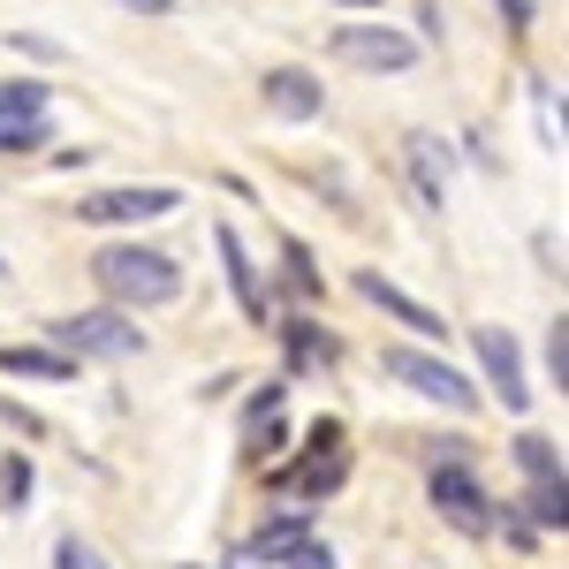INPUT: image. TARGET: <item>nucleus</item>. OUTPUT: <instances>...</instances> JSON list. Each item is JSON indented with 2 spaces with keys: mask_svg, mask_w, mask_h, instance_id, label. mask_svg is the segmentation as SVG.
I'll use <instances>...</instances> for the list:
<instances>
[{
  "mask_svg": "<svg viewBox=\"0 0 569 569\" xmlns=\"http://www.w3.org/2000/svg\"><path fill=\"white\" fill-rule=\"evenodd\" d=\"M0 372H8V380H46V388H69V380H77V357L53 350V342H8V350H0Z\"/></svg>",
  "mask_w": 569,
  "mask_h": 569,
  "instance_id": "nucleus-13",
  "label": "nucleus"
},
{
  "mask_svg": "<svg viewBox=\"0 0 569 569\" xmlns=\"http://www.w3.org/2000/svg\"><path fill=\"white\" fill-rule=\"evenodd\" d=\"M220 266H228L236 311H243V319H273V297H266L259 266H251V251H243V236H236V228H220Z\"/></svg>",
  "mask_w": 569,
  "mask_h": 569,
  "instance_id": "nucleus-11",
  "label": "nucleus"
},
{
  "mask_svg": "<svg viewBox=\"0 0 569 569\" xmlns=\"http://www.w3.org/2000/svg\"><path fill=\"white\" fill-rule=\"evenodd\" d=\"M501 16H509V31H531V16H539V8H531V0H501Z\"/></svg>",
  "mask_w": 569,
  "mask_h": 569,
  "instance_id": "nucleus-28",
  "label": "nucleus"
},
{
  "mask_svg": "<svg viewBox=\"0 0 569 569\" xmlns=\"http://www.w3.org/2000/svg\"><path fill=\"white\" fill-rule=\"evenodd\" d=\"M53 569H107V555L91 547L84 531H61V539H53Z\"/></svg>",
  "mask_w": 569,
  "mask_h": 569,
  "instance_id": "nucleus-21",
  "label": "nucleus"
},
{
  "mask_svg": "<svg viewBox=\"0 0 569 569\" xmlns=\"http://www.w3.org/2000/svg\"><path fill=\"white\" fill-rule=\"evenodd\" d=\"M281 350H289V372H335L342 365V335L319 327V319H289L281 327Z\"/></svg>",
  "mask_w": 569,
  "mask_h": 569,
  "instance_id": "nucleus-12",
  "label": "nucleus"
},
{
  "mask_svg": "<svg viewBox=\"0 0 569 569\" xmlns=\"http://www.w3.org/2000/svg\"><path fill=\"white\" fill-rule=\"evenodd\" d=\"M471 350H479V372H486V388H493V402H501V410H531L517 335H509V327H479V335H471Z\"/></svg>",
  "mask_w": 569,
  "mask_h": 569,
  "instance_id": "nucleus-8",
  "label": "nucleus"
},
{
  "mask_svg": "<svg viewBox=\"0 0 569 569\" xmlns=\"http://www.w3.org/2000/svg\"><path fill=\"white\" fill-rule=\"evenodd\" d=\"M305 539H319V531H311V509H281V517H266V525L251 531L243 562H251V569H259V562H289Z\"/></svg>",
  "mask_w": 569,
  "mask_h": 569,
  "instance_id": "nucleus-14",
  "label": "nucleus"
},
{
  "mask_svg": "<svg viewBox=\"0 0 569 569\" xmlns=\"http://www.w3.org/2000/svg\"><path fill=\"white\" fill-rule=\"evenodd\" d=\"M486 531H501L509 547H539V531L525 525V509H493V525H486Z\"/></svg>",
  "mask_w": 569,
  "mask_h": 569,
  "instance_id": "nucleus-24",
  "label": "nucleus"
},
{
  "mask_svg": "<svg viewBox=\"0 0 569 569\" xmlns=\"http://www.w3.org/2000/svg\"><path fill=\"white\" fill-rule=\"evenodd\" d=\"M402 160H410L418 198H426V206H440V198H448V144H440V137H426V130H410V137H402Z\"/></svg>",
  "mask_w": 569,
  "mask_h": 569,
  "instance_id": "nucleus-16",
  "label": "nucleus"
},
{
  "mask_svg": "<svg viewBox=\"0 0 569 569\" xmlns=\"http://www.w3.org/2000/svg\"><path fill=\"white\" fill-rule=\"evenodd\" d=\"M91 281L107 289L114 311H160L182 297V266L168 251H152V243H107L91 259Z\"/></svg>",
  "mask_w": 569,
  "mask_h": 569,
  "instance_id": "nucleus-1",
  "label": "nucleus"
},
{
  "mask_svg": "<svg viewBox=\"0 0 569 569\" xmlns=\"http://www.w3.org/2000/svg\"><path fill=\"white\" fill-rule=\"evenodd\" d=\"M0 273H8V259H0Z\"/></svg>",
  "mask_w": 569,
  "mask_h": 569,
  "instance_id": "nucleus-30",
  "label": "nucleus"
},
{
  "mask_svg": "<svg viewBox=\"0 0 569 569\" xmlns=\"http://www.w3.org/2000/svg\"><path fill=\"white\" fill-rule=\"evenodd\" d=\"M517 463H525V479L539 486V479H562V448L547 433H517Z\"/></svg>",
  "mask_w": 569,
  "mask_h": 569,
  "instance_id": "nucleus-20",
  "label": "nucleus"
},
{
  "mask_svg": "<svg viewBox=\"0 0 569 569\" xmlns=\"http://www.w3.org/2000/svg\"><path fill=\"white\" fill-rule=\"evenodd\" d=\"M273 448H281V380H266L243 402V463H266Z\"/></svg>",
  "mask_w": 569,
  "mask_h": 569,
  "instance_id": "nucleus-15",
  "label": "nucleus"
},
{
  "mask_svg": "<svg viewBox=\"0 0 569 569\" xmlns=\"http://www.w3.org/2000/svg\"><path fill=\"white\" fill-rule=\"evenodd\" d=\"M53 350H69V357H137L144 335H137L130 311L99 305V311H69V319L53 327Z\"/></svg>",
  "mask_w": 569,
  "mask_h": 569,
  "instance_id": "nucleus-6",
  "label": "nucleus"
},
{
  "mask_svg": "<svg viewBox=\"0 0 569 569\" xmlns=\"http://www.w3.org/2000/svg\"><path fill=\"white\" fill-rule=\"evenodd\" d=\"M426 501H433L440 525L463 531V539H486V525H493V493H486L479 471H463V463H433V471H426Z\"/></svg>",
  "mask_w": 569,
  "mask_h": 569,
  "instance_id": "nucleus-4",
  "label": "nucleus"
},
{
  "mask_svg": "<svg viewBox=\"0 0 569 569\" xmlns=\"http://www.w3.org/2000/svg\"><path fill=\"white\" fill-rule=\"evenodd\" d=\"M8 46L23 53V61H61L69 46H53V39H39V31H8Z\"/></svg>",
  "mask_w": 569,
  "mask_h": 569,
  "instance_id": "nucleus-25",
  "label": "nucleus"
},
{
  "mask_svg": "<svg viewBox=\"0 0 569 569\" xmlns=\"http://www.w3.org/2000/svg\"><path fill=\"white\" fill-rule=\"evenodd\" d=\"M525 525H531V531H562V525H569V486H562V479H539V486H531Z\"/></svg>",
  "mask_w": 569,
  "mask_h": 569,
  "instance_id": "nucleus-19",
  "label": "nucleus"
},
{
  "mask_svg": "<svg viewBox=\"0 0 569 569\" xmlns=\"http://www.w3.org/2000/svg\"><path fill=\"white\" fill-rule=\"evenodd\" d=\"M327 46H335V61L372 69V77H402V69H418V53H426V46L410 39V31H395V23H342Z\"/></svg>",
  "mask_w": 569,
  "mask_h": 569,
  "instance_id": "nucleus-5",
  "label": "nucleus"
},
{
  "mask_svg": "<svg viewBox=\"0 0 569 569\" xmlns=\"http://www.w3.org/2000/svg\"><path fill=\"white\" fill-rule=\"evenodd\" d=\"M46 144V122H0V160L8 152H39Z\"/></svg>",
  "mask_w": 569,
  "mask_h": 569,
  "instance_id": "nucleus-23",
  "label": "nucleus"
},
{
  "mask_svg": "<svg viewBox=\"0 0 569 569\" xmlns=\"http://www.w3.org/2000/svg\"><path fill=\"white\" fill-rule=\"evenodd\" d=\"M357 297H365V305H380L388 311V319H402V327H410V335H448V319H440L433 305H426V297H410V289H402V281H388V273H372V266H357V281H350Z\"/></svg>",
  "mask_w": 569,
  "mask_h": 569,
  "instance_id": "nucleus-9",
  "label": "nucleus"
},
{
  "mask_svg": "<svg viewBox=\"0 0 569 569\" xmlns=\"http://www.w3.org/2000/svg\"><path fill=\"white\" fill-rule=\"evenodd\" d=\"M182 198L168 190V182H122V190H91L84 206H77V220L84 228H130V220H168Z\"/></svg>",
  "mask_w": 569,
  "mask_h": 569,
  "instance_id": "nucleus-7",
  "label": "nucleus"
},
{
  "mask_svg": "<svg viewBox=\"0 0 569 569\" xmlns=\"http://www.w3.org/2000/svg\"><path fill=\"white\" fill-rule=\"evenodd\" d=\"M0 501H8V509H23V501H31V463H16V456H8V479H0Z\"/></svg>",
  "mask_w": 569,
  "mask_h": 569,
  "instance_id": "nucleus-26",
  "label": "nucleus"
},
{
  "mask_svg": "<svg viewBox=\"0 0 569 569\" xmlns=\"http://www.w3.org/2000/svg\"><path fill=\"white\" fill-rule=\"evenodd\" d=\"M266 479L281 486V493H297V501H327L335 486L350 479V448H342V426L327 418V426H311L305 456L289 463V471H266Z\"/></svg>",
  "mask_w": 569,
  "mask_h": 569,
  "instance_id": "nucleus-3",
  "label": "nucleus"
},
{
  "mask_svg": "<svg viewBox=\"0 0 569 569\" xmlns=\"http://www.w3.org/2000/svg\"><path fill=\"white\" fill-rule=\"evenodd\" d=\"M380 365H388V372H395V380H402L410 395H426V402L456 410V418H471V410H479V388H471V380H463V372H456L448 357H433V350L388 342V350H380Z\"/></svg>",
  "mask_w": 569,
  "mask_h": 569,
  "instance_id": "nucleus-2",
  "label": "nucleus"
},
{
  "mask_svg": "<svg viewBox=\"0 0 569 569\" xmlns=\"http://www.w3.org/2000/svg\"><path fill=\"white\" fill-rule=\"evenodd\" d=\"M547 372H555V395H562V380H569V319L555 311V327H547Z\"/></svg>",
  "mask_w": 569,
  "mask_h": 569,
  "instance_id": "nucleus-22",
  "label": "nucleus"
},
{
  "mask_svg": "<svg viewBox=\"0 0 569 569\" xmlns=\"http://www.w3.org/2000/svg\"><path fill=\"white\" fill-rule=\"evenodd\" d=\"M259 99L281 114V122H311V114L327 107V91H319V77H311V69H266V77H259Z\"/></svg>",
  "mask_w": 569,
  "mask_h": 569,
  "instance_id": "nucleus-10",
  "label": "nucleus"
},
{
  "mask_svg": "<svg viewBox=\"0 0 569 569\" xmlns=\"http://www.w3.org/2000/svg\"><path fill=\"white\" fill-rule=\"evenodd\" d=\"M182 569H198V562H182Z\"/></svg>",
  "mask_w": 569,
  "mask_h": 569,
  "instance_id": "nucleus-31",
  "label": "nucleus"
},
{
  "mask_svg": "<svg viewBox=\"0 0 569 569\" xmlns=\"http://www.w3.org/2000/svg\"><path fill=\"white\" fill-rule=\"evenodd\" d=\"M289 569H335V555H327V547H319V539H305V547H297V555H289Z\"/></svg>",
  "mask_w": 569,
  "mask_h": 569,
  "instance_id": "nucleus-27",
  "label": "nucleus"
},
{
  "mask_svg": "<svg viewBox=\"0 0 569 569\" xmlns=\"http://www.w3.org/2000/svg\"><path fill=\"white\" fill-rule=\"evenodd\" d=\"M114 8H130V16H168L176 0H114Z\"/></svg>",
  "mask_w": 569,
  "mask_h": 569,
  "instance_id": "nucleus-29",
  "label": "nucleus"
},
{
  "mask_svg": "<svg viewBox=\"0 0 569 569\" xmlns=\"http://www.w3.org/2000/svg\"><path fill=\"white\" fill-rule=\"evenodd\" d=\"M53 91L39 77H0V122H46Z\"/></svg>",
  "mask_w": 569,
  "mask_h": 569,
  "instance_id": "nucleus-17",
  "label": "nucleus"
},
{
  "mask_svg": "<svg viewBox=\"0 0 569 569\" xmlns=\"http://www.w3.org/2000/svg\"><path fill=\"white\" fill-rule=\"evenodd\" d=\"M281 289H289L297 305H319V297H327V281H319V259H311L297 236L281 243Z\"/></svg>",
  "mask_w": 569,
  "mask_h": 569,
  "instance_id": "nucleus-18",
  "label": "nucleus"
}]
</instances>
